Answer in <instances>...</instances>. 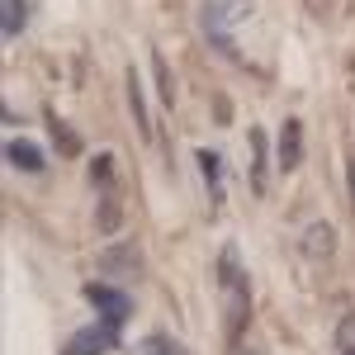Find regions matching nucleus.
<instances>
[{"instance_id":"obj_1","label":"nucleus","mask_w":355,"mask_h":355,"mask_svg":"<svg viewBox=\"0 0 355 355\" xmlns=\"http://www.w3.org/2000/svg\"><path fill=\"white\" fill-rule=\"evenodd\" d=\"M218 289H223V327H227V336H242L246 313H251V294H246V275L237 266L232 246H223L218 256Z\"/></svg>"},{"instance_id":"obj_8","label":"nucleus","mask_w":355,"mask_h":355,"mask_svg":"<svg viewBox=\"0 0 355 355\" xmlns=\"http://www.w3.org/2000/svg\"><path fill=\"white\" fill-rule=\"evenodd\" d=\"M137 355H190L180 341H171V336H162V331H152V336H142V346H137Z\"/></svg>"},{"instance_id":"obj_12","label":"nucleus","mask_w":355,"mask_h":355,"mask_svg":"<svg viewBox=\"0 0 355 355\" xmlns=\"http://www.w3.org/2000/svg\"><path fill=\"white\" fill-rule=\"evenodd\" d=\"M336 355H355V313H341L336 322Z\"/></svg>"},{"instance_id":"obj_4","label":"nucleus","mask_w":355,"mask_h":355,"mask_svg":"<svg viewBox=\"0 0 355 355\" xmlns=\"http://www.w3.org/2000/svg\"><path fill=\"white\" fill-rule=\"evenodd\" d=\"M275 162L279 171H294L303 162V123L299 119H284V128H279V152H275Z\"/></svg>"},{"instance_id":"obj_2","label":"nucleus","mask_w":355,"mask_h":355,"mask_svg":"<svg viewBox=\"0 0 355 355\" xmlns=\"http://www.w3.org/2000/svg\"><path fill=\"white\" fill-rule=\"evenodd\" d=\"M85 299L95 303L100 322H110V327H119V331H123V322L133 318V303H128V294H119V289H110V284H90V289H85Z\"/></svg>"},{"instance_id":"obj_10","label":"nucleus","mask_w":355,"mask_h":355,"mask_svg":"<svg viewBox=\"0 0 355 355\" xmlns=\"http://www.w3.org/2000/svg\"><path fill=\"white\" fill-rule=\"evenodd\" d=\"M251 147H256V175H251V185H256V194H266V133L261 128H251Z\"/></svg>"},{"instance_id":"obj_7","label":"nucleus","mask_w":355,"mask_h":355,"mask_svg":"<svg viewBox=\"0 0 355 355\" xmlns=\"http://www.w3.org/2000/svg\"><path fill=\"white\" fill-rule=\"evenodd\" d=\"M5 152H10V166H19V171H43V152L33 142H10Z\"/></svg>"},{"instance_id":"obj_11","label":"nucleus","mask_w":355,"mask_h":355,"mask_svg":"<svg viewBox=\"0 0 355 355\" xmlns=\"http://www.w3.org/2000/svg\"><path fill=\"white\" fill-rule=\"evenodd\" d=\"M24 19H28V5H24V0H5V38H19Z\"/></svg>"},{"instance_id":"obj_9","label":"nucleus","mask_w":355,"mask_h":355,"mask_svg":"<svg viewBox=\"0 0 355 355\" xmlns=\"http://www.w3.org/2000/svg\"><path fill=\"white\" fill-rule=\"evenodd\" d=\"M199 166H204V180H209V190H214V199L223 194V166H218V152H199Z\"/></svg>"},{"instance_id":"obj_3","label":"nucleus","mask_w":355,"mask_h":355,"mask_svg":"<svg viewBox=\"0 0 355 355\" xmlns=\"http://www.w3.org/2000/svg\"><path fill=\"white\" fill-rule=\"evenodd\" d=\"M119 341V327H110V322H95V327H81L71 341H67V351L62 355H105Z\"/></svg>"},{"instance_id":"obj_13","label":"nucleus","mask_w":355,"mask_h":355,"mask_svg":"<svg viewBox=\"0 0 355 355\" xmlns=\"http://www.w3.org/2000/svg\"><path fill=\"white\" fill-rule=\"evenodd\" d=\"M246 355H261V351H246Z\"/></svg>"},{"instance_id":"obj_5","label":"nucleus","mask_w":355,"mask_h":355,"mask_svg":"<svg viewBox=\"0 0 355 355\" xmlns=\"http://www.w3.org/2000/svg\"><path fill=\"white\" fill-rule=\"evenodd\" d=\"M331 246H336V232H331V223H308V232H303V256H331Z\"/></svg>"},{"instance_id":"obj_6","label":"nucleus","mask_w":355,"mask_h":355,"mask_svg":"<svg viewBox=\"0 0 355 355\" xmlns=\"http://www.w3.org/2000/svg\"><path fill=\"white\" fill-rule=\"evenodd\" d=\"M128 110H133V119H137V133L152 137V119H147V100H142V81H137V76H128Z\"/></svg>"}]
</instances>
